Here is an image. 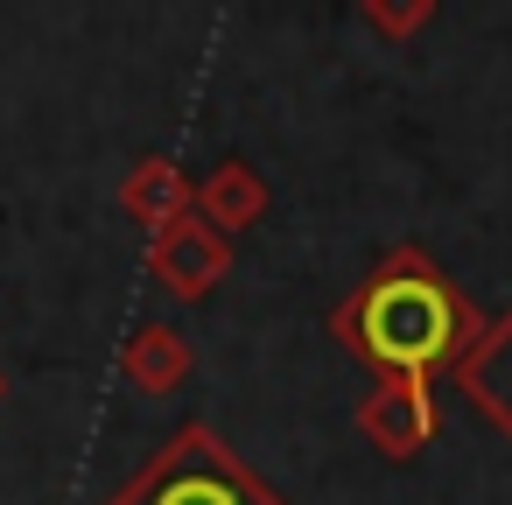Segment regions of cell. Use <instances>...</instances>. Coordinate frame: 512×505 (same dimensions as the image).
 <instances>
[{"label":"cell","instance_id":"obj_10","mask_svg":"<svg viewBox=\"0 0 512 505\" xmlns=\"http://www.w3.org/2000/svg\"><path fill=\"white\" fill-rule=\"evenodd\" d=\"M0 400H8V379H0Z\"/></svg>","mask_w":512,"mask_h":505},{"label":"cell","instance_id":"obj_6","mask_svg":"<svg viewBox=\"0 0 512 505\" xmlns=\"http://www.w3.org/2000/svg\"><path fill=\"white\" fill-rule=\"evenodd\" d=\"M267 204H274L267 176H260L253 162H239V155H232V162H218V169L197 183V204H190V211H197L211 232L239 239L246 225H260V218H267Z\"/></svg>","mask_w":512,"mask_h":505},{"label":"cell","instance_id":"obj_9","mask_svg":"<svg viewBox=\"0 0 512 505\" xmlns=\"http://www.w3.org/2000/svg\"><path fill=\"white\" fill-rule=\"evenodd\" d=\"M435 15H442L435 0H358V22H365V29H379L386 43H407V36H421Z\"/></svg>","mask_w":512,"mask_h":505},{"label":"cell","instance_id":"obj_7","mask_svg":"<svg viewBox=\"0 0 512 505\" xmlns=\"http://www.w3.org/2000/svg\"><path fill=\"white\" fill-rule=\"evenodd\" d=\"M190 204H197V183H190L169 155H141V162L127 169V183H120V211H127L134 225H148V239H155L162 225L190 218Z\"/></svg>","mask_w":512,"mask_h":505},{"label":"cell","instance_id":"obj_4","mask_svg":"<svg viewBox=\"0 0 512 505\" xmlns=\"http://www.w3.org/2000/svg\"><path fill=\"white\" fill-rule=\"evenodd\" d=\"M225 274H232V239L211 232L197 211L176 218V225H162V232L148 239V281H155L162 295H176V302H204Z\"/></svg>","mask_w":512,"mask_h":505},{"label":"cell","instance_id":"obj_3","mask_svg":"<svg viewBox=\"0 0 512 505\" xmlns=\"http://www.w3.org/2000/svg\"><path fill=\"white\" fill-rule=\"evenodd\" d=\"M358 435L386 456V463H414L435 435H442V407L428 379H372V393L358 400Z\"/></svg>","mask_w":512,"mask_h":505},{"label":"cell","instance_id":"obj_2","mask_svg":"<svg viewBox=\"0 0 512 505\" xmlns=\"http://www.w3.org/2000/svg\"><path fill=\"white\" fill-rule=\"evenodd\" d=\"M106 505H288L211 421H183Z\"/></svg>","mask_w":512,"mask_h":505},{"label":"cell","instance_id":"obj_5","mask_svg":"<svg viewBox=\"0 0 512 505\" xmlns=\"http://www.w3.org/2000/svg\"><path fill=\"white\" fill-rule=\"evenodd\" d=\"M456 393L512 442V309L484 323V337L456 358Z\"/></svg>","mask_w":512,"mask_h":505},{"label":"cell","instance_id":"obj_8","mask_svg":"<svg viewBox=\"0 0 512 505\" xmlns=\"http://www.w3.org/2000/svg\"><path fill=\"white\" fill-rule=\"evenodd\" d=\"M120 372H127V386L134 393H176L190 372H197V351H190V337L176 330V323H141L127 344H120Z\"/></svg>","mask_w":512,"mask_h":505},{"label":"cell","instance_id":"obj_1","mask_svg":"<svg viewBox=\"0 0 512 505\" xmlns=\"http://www.w3.org/2000/svg\"><path fill=\"white\" fill-rule=\"evenodd\" d=\"M330 337L379 379L435 386V372H456V358L484 337V316L421 246H386L379 267L330 309Z\"/></svg>","mask_w":512,"mask_h":505}]
</instances>
